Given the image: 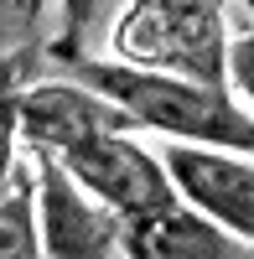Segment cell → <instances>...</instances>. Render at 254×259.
Returning <instances> with one entry per match:
<instances>
[{"instance_id": "obj_2", "label": "cell", "mask_w": 254, "mask_h": 259, "mask_svg": "<svg viewBox=\"0 0 254 259\" xmlns=\"http://www.w3.org/2000/svg\"><path fill=\"white\" fill-rule=\"evenodd\" d=\"M73 68L78 89L99 94L104 104L130 119L145 135H161L172 145H202V150H234L254 161V114L228 89H197V83H172L151 73H130L119 62H89L62 57Z\"/></svg>"}, {"instance_id": "obj_1", "label": "cell", "mask_w": 254, "mask_h": 259, "mask_svg": "<svg viewBox=\"0 0 254 259\" xmlns=\"http://www.w3.org/2000/svg\"><path fill=\"white\" fill-rule=\"evenodd\" d=\"M135 135L140 130L114 104L78 83L21 89V145L47 156L83 197H94L119 223L177 202L161 156L145 150Z\"/></svg>"}, {"instance_id": "obj_7", "label": "cell", "mask_w": 254, "mask_h": 259, "mask_svg": "<svg viewBox=\"0 0 254 259\" xmlns=\"http://www.w3.org/2000/svg\"><path fill=\"white\" fill-rule=\"evenodd\" d=\"M0 259H41L36 244V166L16 156L6 187H0Z\"/></svg>"}, {"instance_id": "obj_4", "label": "cell", "mask_w": 254, "mask_h": 259, "mask_svg": "<svg viewBox=\"0 0 254 259\" xmlns=\"http://www.w3.org/2000/svg\"><path fill=\"white\" fill-rule=\"evenodd\" d=\"M161 166L172 177L177 202L202 212L207 223H218L223 233H234L254 249V161L234 156V150H202V145H172L166 140Z\"/></svg>"}, {"instance_id": "obj_9", "label": "cell", "mask_w": 254, "mask_h": 259, "mask_svg": "<svg viewBox=\"0 0 254 259\" xmlns=\"http://www.w3.org/2000/svg\"><path fill=\"white\" fill-rule=\"evenodd\" d=\"M228 94L254 109V26L244 36H228Z\"/></svg>"}, {"instance_id": "obj_8", "label": "cell", "mask_w": 254, "mask_h": 259, "mask_svg": "<svg viewBox=\"0 0 254 259\" xmlns=\"http://www.w3.org/2000/svg\"><path fill=\"white\" fill-rule=\"evenodd\" d=\"M16 145H21V89H16V68L0 62V187L16 166Z\"/></svg>"}, {"instance_id": "obj_5", "label": "cell", "mask_w": 254, "mask_h": 259, "mask_svg": "<svg viewBox=\"0 0 254 259\" xmlns=\"http://www.w3.org/2000/svg\"><path fill=\"white\" fill-rule=\"evenodd\" d=\"M36 166V244L41 259H119V218L104 212L94 197L62 177V171L26 150Z\"/></svg>"}, {"instance_id": "obj_3", "label": "cell", "mask_w": 254, "mask_h": 259, "mask_svg": "<svg viewBox=\"0 0 254 259\" xmlns=\"http://www.w3.org/2000/svg\"><path fill=\"white\" fill-rule=\"evenodd\" d=\"M207 0H135L114 21V62L130 73L228 89V26Z\"/></svg>"}, {"instance_id": "obj_6", "label": "cell", "mask_w": 254, "mask_h": 259, "mask_svg": "<svg viewBox=\"0 0 254 259\" xmlns=\"http://www.w3.org/2000/svg\"><path fill=\"white\" fill-rule=\"evenodd\" d=\"M119 259H254V249L187 202H172L119 223Z\"/></svg>"}, {"instance_id": "obj_10", "label": "cell", "mask_w": 254, "mask_h": 259, "mask_svg": "<svg viewBox=\"0 0 254 259\" xmlns=\"http://www.w3.org/2000/svg\"><path fill=\"white\" fill-rule=\"evenodd\" d=\"M0 16H11V6H0Z\"/></svg>"}]
</instances>
